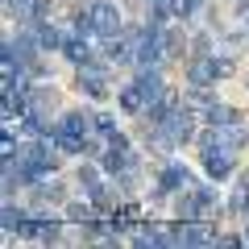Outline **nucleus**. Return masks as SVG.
I'll list each match as a JSON object with an SVG mask.
<instances>
[{"label":"nucleus","mask_w":249,"mask_h":249,"mask_svg":"<svg viewBox=\"0 0 249 249\" xmlns=\"http://www.w3.org/2000/svg\"><path fill=\"white\" fill-rule=\"evenodd\" d=\"M183 187H191V170L183 162H166V166L154 175V187H150V199L154 204H166L170 196H178Z\"/></svg>","instance_id":"1"},{"label":"nucleus","mask_w":249,"mask_h":249,"mask_svg":"<svg viewBox=\"0 0 249 249\" xmlns=\"http://www.w3.org/2000/svg\"><path fill=\"white\" fill-rule=\"evenodd\" d=\"M229 71H232V62L224 54H191V62H187V83H208L212 88Z\"/></svg>","instance_id":"2"},{"label":"nucleus","mask_w":249,"mask_h":249,"mask_svg":"<svg viewBox=\"0 0 249 249\" xmlns=\"http://www.w3.org/2000/svg\"><path fill=\"white\" fill-rule=\"evenodd\" d=\"M91 9V29H96V37H121L124 34V17H121V9H116L112 0H91L88 4Z\"/></svg>","instance_id":"3"},{"label":"nucleus","mask_w":249,"mask_h":249,"mask_svg":"<svg viewBox=\"0 0 249 249\" xmlns=\"http://www.w3.org/2000/svg\"><path fill=\"white\" fill-rule=\"evenodd\" d=\"M199 158H204V175L212 183H224L237 175V150H229V145H208V150H199Z\"/></svg>","instance_id":"4"},{"label":"nucleus","mask_w":249,"mask_h":249,"mask_svg":"<svg viewBox=\"0 0 249 249\" xmlns=\"http://www.w3.org/2000/svg\"><path fill=\"white\" fill-rule=\"evenodd\" d=\"M75 91H79L83 100H104L108 96V67H104V62H88V67H79V75H75Z\"/></svg>","instance_id":"5"},{"label":"nucleus","mask_w":249,"mask_h":249,"mask_svg":"<svg viewBox=\"0 0 249 249\" xmlns=\"http://www.w3.org/2000/svg\"><path fill=\"white\" fill-rule=\"evenodd\" d=\"M62 220H67V216H25V224H21L17 237L54 245V241H62Z\"/></svg>","instance_id":"6"},{"label":"nucleus","mask_w":249,"mask_h":249,"mask_svg":"<svg viewBox=\"0 0 249 249\" xmlns=\"http://www.w3.org/2000/svg\"><path fill=\"white\" fill-rule=\"evenodd\" d=\"M54 137L58 142H88L91 145V116L88 112H62L54 121Z\"/></svg>","instance_id":"7"},{"label":"nucleus","mask_w":249,"mask_h":249,"mask_svg":"<svg viewBox=\"0 0 249 249\" xmlns=\"http://www.w3.org/2000/svg\"><path fill=\"white\" fill-rule=\"evenodd\" d=\"M62 58L71 62L75 71L88 67V62H91V37L88 34H71V37H67V46H62Z\"/></svg>","instance_id":"8"},{"label":"nucleus","mask_w":249,"mask_h":249,"mask_svg":"<svg viewBox=\"0 0 249 249\" xmlns=\"http://www.w3.org/2000/svg\"><path fill=\"white\" fill-rule=\"evenodd\" d=\"M129 241H133V245H170L166 229L154 224V220H137V229L129 232Z\"/></svg>","instance_id":"9"},{"label":"nucleus","mask_w":249,"mask_h":249,"mask_svg":"<svg viewBox=\"0 0 249 249\" xmlns=\"http://www.w3.org/2000/svg\"><path fill=\"white\" fill-rule=\"evenodd\" d=\"M67 29H58L54 25V21H42V25H37V42H42V50L46 54H54V50H62V46H67Z\"/></svg>","instance_id":"10"},{"label":"nucleus","mask_w":249,"mask_h":249,"mask_svg":"<svg viewBox=\"0 0 249 249\" xmlns=\"http://www.w3.org/2000/svg\"><path fill=\"white\" fill-rule=\"evenodd\" d=\"M116 104L124 108V112H145V96H142V88H137V83H124L121 91H116Z\"/></svg>","instance_id":"11"},{"label":"nucleus","mask_w":249,"mask_h":249,"mask_svg":"<svg viewBox=\"0 0 249 249\" xmlns=\"http://www.w3.org/2000/svg\"><path fill=\"white\" fill-rule=\"evenodd\" d=\"M170 0H150V9H145V25H154V29H166L170 25Z\"/></svg>","instance_id":"12"},{"label":"nucleus","mask_w":249,"mask_h":249,"mask_svg":"<svg viewBox=\"0 0 249 249\" xmlns=\"http://www.w3.org/2000/svg\"><path fill=\"white\" fill-rule=\"evenodd\" d=\"M220 137H224V145H229V150H245V145H249V129H245L241 121L220 124Z\"/></svg>","instance_id":"13"},{"label":"nucleus","mask_w":249,"mask_h":249,"mask_svg":"<svg viewBox=\"0 0 249 249\" xmlns=\"http://www.w3.org/2000/svg\"><path fill=\"white\" fill-rule=\"evenodd\" d=\"M232 121H241V112L232 104H220V100H216V104L208 108V116H204V124H216V129H220V124H232Z\"/></svg>","instance_id":"14"},{"label":"nucleus","mask_w":249,"mask_h":249,"mask_svg":"<svg viewBox=\"0 0 249 249\" xmlns=\"http://www.w3.org/2000/svg\"><path fill=\"white\" fill-rule=\"evenodd\" d=\"M25 216H29V212H21V208L13 204V199H4V232H9V237H17V232H21Z\"/></svg>","instance_id":"15"},{"label":"nucleus","mask_w":249,"mask_h":249,"mask_svg":"<svg viewBox=\"0 0 249 249\" xmlns=\"http://www.w3.org/2000/svg\"><path fill=\"white\" fill-rule=\"evenodd\" d=\"M88 199L100 208V212H108L112 208V187H104V183H96V187H88Z\"/></svg>","instance_id":"16"},{"label":"nucleus","mask_w":249,"mask_h":249,"mask_svg":"<svg viewBox=\"0 0 249 249\" xmlns=\"http://www.w3.org/2000/svg\"><path fill=\"white\" fill-rule=\"evenodd\" d=\"M91 208H96L91 199H88V204H67V212H62V216L75 220V224H88V220H91Z\"/></svg>","instance_id":"17"},{"label":"nucleus","mask_w":249,"mask_h":249,"mask_svg":"<svg viewBox=\"0 0 249 249\" xmlns=\"http://www.w3.org/2000/svg\"><path fill=\"white\" fill-rule=\"evenodd\" d=\"M199 4H204V0H170V13H175V17H191V13H199Z\"/></svg>","instance_id":"18"},{"label":"nucleus","mask_w":249,"mask_h":249,"mask_svg":"<svg viewBox=\"0 0 249 249\" xmlns=\"http://www.w3.org/2000/svg\"><path fill=\"white\" fill-rule=\"evenodd\" d=\"M100 170H104V166H79V183H83V191L100 183Z\"/></svg>","instance_id":"19"},{"label":"nucleus","mask_w":249,"mask_h":249,"mask_svg":"<svg viewBox=\"0 0 249 249\" xmlns=\"http://www.w3.org/2000/svg\"><path fill=\"white\" fill-rule=\"evenodd\" d=\"M237 191H245V196H249V170H245V175L237 178Z\"/></svg>","instance_id":"20"},{"label":"nucleus","mask_w":249,"mask_h":249,"mask_svg":"<svg viewBox=\"0 0 249 249\" xmlns=\"http://www.w3.org/2000/svg\"><path fill=\"white\" fill-rule=\"evenodd\" d=\"M241 237H245V245H249V224H245V232H241Z\"/></svg>","instance_id":"21"}]
</instances>
